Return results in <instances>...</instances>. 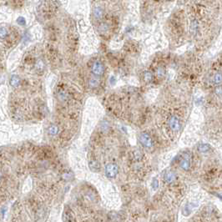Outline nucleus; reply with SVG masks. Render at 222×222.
<instances>
[{
    "label": "nucleus",
    "mask_w": 222,
    "mask_h": 222,
    "mask_svg": "<svg viewBox=\"0 0 222 222\" xmlns=\"http://www.w3.org/2000/svg\"><path fill=\"white\" fill-rule=\"evenodd\" d=\"M139 140H140V143L145 148L150 149V148H152V146H153V140H152L151 137L149 135V134L145 133V132H143L140 134Z\"/></svg>",
    "instance_id": "nucleus-1"
},
{
    "label": "nucleus",
    "mask_w": 222,
    "mask_h": 222,
    "mask_svg": "<svg viewBox=\"0 0 222 222\" xmlns=\"http://www.w3.org/2000/svg\"><path fill=\"white\" fill-rule=\"evenodd\" d=\"M169 124L170 129L172 130H174V131H179L180 130V127H181L179 119L178 118V116H176V115H172L169 118Z\"/></svg>",
    "instance_id": "nucleus-2"
},
{
    "label": "nucleus",
    "mask_w": 222,
    "mask_h": 222,
    "mask_svg": "<svg viewBox=\"0 0 222 222\" xmlns=\"http://www.w3.org/2000/svg\"><path fill=\"white\" fill-rule=\"evenodd\" d=\"M118 172H119V169L115 164H109L105 167V174L109 178L115 177Z\"/></svg>",
    "instance_id": "nucleus-3"
},
{
    "label": "nucleus",
    "mask_w": 222,
    "mask_h": 222,
    "mask_svg": "<svg viewBox=\"0 0 222 222\" xmlns=\"http://www.w3.org/2000/svg\"><path fill=\"white\" fill-rule=\"evenodd\" d=\"M179 166L184 170H188L190 167V158L189 155H184L179 161Z\"/></svg>",
    "instance_id": "nucleus-4"
},
{
    "label": "nucleus",
    "mask_w": 222,
    "mask_h": 222,
    "mask_svg": "<svg viewBox=\"0 0 222 222\" xmlns=\"http://www.w3.org/2000/svg\"><path fill=\"white\" fill-rule=\"evenodd\" d=\"M92 71L95 75H102L104 72V65L102 64V63H100L99 61L95 62L93 67H92Z\"/></svg>",
    "instance_id": "nucleus-5"
},
{
    "label": "nucleus",
    "mask_w": 222,
    "mask_h": 222,
    "mask_svg": "<svg viewBox=\"0 0 222 222\" xmlns=\"http://www.w3.org/2000/svg\"><path fill=\"white\" fill-rule=\"evenodd\" d=\"M165 181L168 183V184H169V183H172L175 179V175L174 174V172H172V171H168L166 173V175H165Z\"/></svg>",
    "instance_id": "nucleus-6"
},
{
    "label": "nucleus",
    "mask_w": 222,
    "mask_h": 222,
    "mask_svg": "<svg viewBox=\"0 0 222 222\" xmlns=\"http://www.w3.org/2000/svg\"><path fill=\"white\" fill-rule=\"evenodd\" d=\"M198 150L202 153H206L210 150V145L207 144H200L198 145Z\"/></svg>",
    "instance_id": "nucleus-7"
},
{
    "label": "nucleus",
    "mask_w": 222,
    "mask_h": 222,
    "mask_svg": "<svg viewBox=\"0 0 222 222\" xmlns=\"http://www.w3.org/2000/svg\"><path fill=\"white\" fill-rule=\"evenodd\" d=\"M103 15V10L100 7H95L94 9V16L96 19H100Z\"/></svg>",
    "instance_id": "nucleus-8"
},
{
    "label": "nucleus",
    "mask_w": 222,
    "mask_h": 222,
    "mask_svg": "<svg viewBox=\"0 0 222 222\" xmlns=\"http://www.w3.org/2000/svg\"><path fill=\"white\" fill-rule=\"evenodd\" d=\"M143 78L145 83H150L153 80V74L150 72H144Z\"/></svg>",
    "instance_id": "nucleus-9"
},
{
    "label": "nucleus",
    "mask_w": 222,
    "mask_h": 222,
    "mask_svg": "<svg viewBox=\"0 0 222 222\" xmlns=\"http://www.w3.org/2000/svg\"><path fill=\"white\" fill-rule=\"evenodd\" d=\"M215 84H221L222 83V74H215L213 78Z\"/></svg>",
    "instance_id": "nucleus-10"
},
{
    "label": "nucleus",
    "mask_w": 222,
    "mask_h": 222,
    "mask_svg": "<svg viewBox=\"0 0 222 222\" xmlns=\"http://www.w3.org/2000/svg\"><path fill=\"white\" fill-rule=\"evenodd\" d=\"M10 84H11L12 86H13V87L18 86L19 84V77L16 76V75H13L11 78V79H10Z\"/></svg>",
    "instance_id": "nucleus-11"
},
{
    "label": "nucleus",
    "mask_w": 222,
    "mask_h": 222,
    "mask_svg": "<svg viewBox=\"0 0 222 222\" xmlns=\"http://www.w3.org/2000/svg\"><path fill=\"white\" fill-rule=\"evenodd\" d=\"M99 84H100V80L98 78H93L89 80V85L93 88H95V87L99 86Z\"/></svg>",
    "instance_id": "nucleus-12"
},
{
    "label": "nucleus",
    "mask_w": 222,
    "mask_h": 222,
    "mask_svg": "<svg viewBox=\"0 0 222 222\" xmlns=\"http://www.w3.org/2000/svg\"><path fill=\"white\" fill-rule=\"evenodd\" d=\"M89 167L92 170H98L100 168V166L97 161H91L89 163Z\"/></svg>",
    "instance_id": "nucleus-13"
},
{
    "label": "nucleus",
    "mask_w": 222,
    "mask_h": 222,
    "mask_svg": "<svg viewBox=\"0 0 222 222\" xmlns=\"http://www.w3.org/2000/svg\"><path fill=\"white\" fill-rule=\"evenodd\" d=\"M65 221H74V217H73V215H72V213L70 212V211H65Z\"/></svg>",
    "instance_id": "nucleus-14"
},
{
    "label": "nucleus",
    "mask_w": 222,
    "mask_h": 222,
    "mask_svg": "<svg viewBox=\"0 0 222 222\" xmlns=\"http://www.w3.org/2000/svg\"><path fill=\"white\" fill-rule=\"evenodd\" d=\"M8 35V30L5 28H0V38L1 39H4L5 37H7Z\"/></svg>",
    "instance_id": "nucleus-15"
},
{
    "label": "nucleus",
    "mask_w": 222,
    "mask_h": 222,
    "mask_svg": "<svg viewBox=\"0 0 222 222\" xmlns=\"http://www.w3.org/2000/svg\"><path fill=\"white\" fill-rule=\"evenodd\" d=\"M49 134H57V132H58V128L56 127V126H55V125H53V126H51L49 129Z\"/></svg>",
    "instance_id": "nucleus-16"
},
{
    "label": "nucleus",
    "mask_w": 222,
    "mask_h": 222,
    "mask_svg": "<svg viewBox=\"0 0 222 222\" xmlns=\"http://www.w3.org/2000/svg\"><path fill=\"white\" fill-rule=\"evenodd\" d=\"M157 74H158L159 77H163V76H165V74H166L165 69H164L163 68H160L158 69V71H157Z\"/></svg>",
    "instance_id": "nucleus-17"
},
{
    "label": "nucleus",
    "mask_w": 222,
    "mask_h": 222,
    "mask_svg": "<svg viewBox=\"0 0 222 222\" xmlns=\"http://www.w3.org/2000/svg\"><path fill=\"white\" fill-rule=\"evenodd\" d=\"M17 23L19 24V25H25V23H26V20H25V19L23 18V17H19V18H18V19H17Z\"/></svg>",
    "instance_id": "nucleus-18"
},
{
    "label": "nucleus",
    "mask_w": 222,
    "mask_h": 222,
    "mask_svg": "<svg viewBox=\"0 0 222 222\" xmlns=\"http://www.w3.org/2000/svg\"><path fill=\"white\" fill-rule=\"evenodd\" d=\"M67 94L66 92H64V91H62V92H60L59 94H58V97L60 98V100H65L67 99Z\"/></svg>",
    "instance_id": "nucleus-19"
},
{
    "label": "nucleus",
    "mask_w": 222,
    "mask_h": 222,
    "mask_svg": "<svg viewBox=\"0 0 222 222\" xmlns=\"http://www.w3.org/2000/svg\"><path fill=\"white\" fill-rule=\"evenodd\" d=\"M152 187L155 189H156L158 187H159V182L157 180V179H153V182H152Z\"/></svg>",
    "instance_id": "nucleus-20"
},
{
    "label": "nucleus",
    "mask_w": 222,
    "mask_h": 222,
    "mask_svg": "<svg viewBox=\"0 0 222 222\" xmlns=\"http://www.w3.org/2000/svg\"><path fill=\"white\" fill-rule=\"evenodd\" d=\"M215 94L218 96H222V88H217L215 89Z\"/></svg>",
    "instance_id": "nucleus-21"
}]
</instances>
